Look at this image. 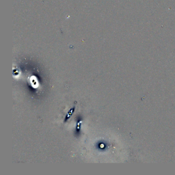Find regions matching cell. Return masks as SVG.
<instances>
[{
  "instance_id": "7a4b0ae2",
  "label": "cell",
  "mask_w": 175,
  "mask_h": 175,
  "mask_svg": "<svg viewBox=\"0 0 175 175\" xmlns=\"http://www.w3.org/2000/svg\"><path fill=\"white\" fill-rule=\"evenodd\" d=\"M74 111H75V108L72 109L71 110V111L69 112L68 114H67V116L66 117V119H65V121H66L67 120V119L71 116V115L73 114V113Z\"/></svg>"
},
{
  "instance_id": "6da1fadb",
  "label": "cell",
  "mask_w": 175,
  "mask_h": 175,
  "mask_svg": "<svg viewBox=\"0 0 175 175\" xmlns=\"http://www.w3.org/2000/svg\"><path fill=\"white\" fill-rule=\"evenodd\" d=\"M32 78H33V80H31L30 81H31V85L32 86V87H38V80H33V77L32 76Z\"/></svg>"
}]
</instances>
